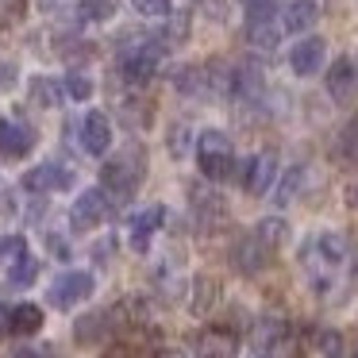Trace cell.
<instances>
[{
	"label": "cell",
	"mask_w": 358,
	"mask_h": 358,
	"mask_svg": "<svg viewBox=\"0 0 358 358\" xmlns=\"http://www.w3.org/2000/svg\"><path fill=\"white\" fill-rule=\"evenodd\" d=\"M143 178H147V155H143L139 147H127V150H120V155H112L108 162H104L101 189L116 204H124V201H131V196L139 193Z\"/></svg>",
	"instance_id": "cell-1"
},
{
	"label": "cell",
	"mask_w": 358,
	"mask_h": 358,
	"mask_svg": "<svg viewBox=\"0 0 358 358\" xmlns=\"http://www.w3.org/2000/svg\"><path fill=\"white\" fill-rule=\"evenodd\" d=\"M196 170L204 173V181L235 178V150L224 131H212L208 127V131L196 135Z\"/></svg>",
	"instance_id": "cell-2"
},
{
	"label": "cell",
	"mask_w": 358,
	"mask_h": 358,
	"mask_svg": "<svg viewBox=\"0 0 358 358\" xmlns=\"http://www.w3.org/2000/svg\"><path fill=\"white\" fill-rule=\"evenodd\" d=\"M158 62H162V43L158 39H139V43L120 50V73H124V81L135 89H143L155 78Z\"/></svg>",
	"instance_id": "cell-3"
},
{
	"label": "cell",
	"mask_w": 358,
	"mask_h": 358,
	"mask_svg": "<svg viewBox=\"0 0 358 358\" xmlns=\"http://www.w3.org/2000/svg\"><path fill=\"white\" fill-rule=\"evenodd\" d=\"M93 293H96V278H93V273H89V270H66V273H58V278L50 281L47 301L55 304L58 312H70V308H78V304H85Z\"/></svg>",
	"instance_id": "cell-4"
},
{
	"label": "cell",
	"mask_w": 358,
	"mask_h": 358,
	"mask_svg": "<svg viewBox=\"0 0 358 358\" xmlns=\"http://www.w3.org/2000/svg\"><path fill=\"white\" fill-rule=\"evenodd\" d=\"M39 143V131L24 116H0V162H24Z\"/></svg>",
	"instance_id": "cell-5"
},
{
	"label": "cell",
	"mask_w": 358,
	"mask_h": 358,
	"mask_svg": "<svg viewBox=\"0 0 358 358\" xmlns=\"http://www.w3.org/2000/svg\"><path fill=\"white\" fill-rule=\"evenodd\" d=\"M104 220H108V193L104 189H85L70 208V227L85 235V231H96Z\"/></svg>",
	"instance_id": "cell-6"
},
{
	"label": "cell",
	"mask_w": 358,
	"mask_h": 358,
	"mask_svg": "<svg viewBox=\"0 0 358 358\" xmlns=\"http://www.w3.org/2000/svg\"><path fill=\"white\" fill-rule=\"evenodd\" d=\"M162 224H166V204H147V208H139L127 220V243H131L135 255H147L150 239H155V231Z\"/></svg>",
	"instance_id": "cell-7"
},
{
	"label": "cell",
	"mask_w": 358,
	"mask_h": 358,
	"mask_svg": "<svg viewBox=\"0 0 358 358\" xmlns=\"http://www.w3.org/2000/svg\"><path fill=\"white\" fill-rule=\"evenodd\" d=\"M273 185H278V155H273V150H262V155H255L247 162V170H243V189H247L250 196H266Z\"/></svg>",
	"instance_id": "cell-8"
},
{
	"label": "cell",
	"mask_w": 358,
	"mask_h": 358,
	"mask_svg": "<svg viewBox=\"0 0 358 358\" xmlns=\"http://www.w3.org/2000/svg\"><path fill=\"white\" fill-rule=\"evenodd\" d=\"M73 185V170H66L62 162H43L35 170L24 173V189L27 193H62Z\"/></svg>",
	"instance_id": "cell-9"
},
{
	"label": "cell",
	"mask_w": 358,
	"mask_h": 358,
	"mask_svg": "<svg viewBox=\"0 0 358 358\" xmlns=\"http://www.w3.org/2000/svg\"><path fill=\"white\" fill-rule=\"evenodd\" d=\"M270 255H273V250L266 247V243L258 239L255 231H250V235H243V239L231 247V266H235L239 273H247V278H250V273H262V270H266Z\"/></svg>",
	"instance_id": "cell-10"
},
{
	"label": "cell",
	"mask_w": 358,
	"mask_h": 358,
	"mask_svg": "<svg viewBox=\"0 0 358 358\" xmlns=\"http://www.w3.org/2000/svg\"><path fill=\"white\" fill-rule=\"evenodd\" d=\"M324 58H327V43L320 39V35H308V39H301L289 50V70H293L296 78H312V73H320Z\"/></svg>",
	"instance_id": "cell-11"
},
{
	"label": "cell",
	"mask_w": 358,
	"mask_h": 358,
	"mask_svg": "<svg viewBox=\"0 0 358 358\" xmlns=\"http://www.w3.org/2000/svg\"><path fill=\"white\" fill-rule=\"evenodd\" d=\"M81 147H85V155H93V158L108 155L112 120L104 116V112H85V120H81Z\"/></svg>",
	"instance_id": "cell-12"
},
{
	"label": "cell",
	"mask_w": 358,
	"mask_h": 358,
	"mask_svg": "<svg viewBox=\"0 0 358 358\" xmlns=\"http://www.w3.org/2000/svg\"><path fill=\"white\" fill-rule=\"evenodd\" d=\"M355 89H358V62L355 58H335V62L327 66V93H331L335 101H347Z\"/></svg>",
	"instance_id": "cell-13"
},
{
	"label": "cell",
	"mask_w": 358,
	"mask_h": 358,
	"mask_svg": "<svg viewBox=\"0 0 358 358\" xmlns=\"http://www.w3.org/2000/svg\"><path fill=\"white\" fill-rule=\"evenodd\" d=\"M247 39H250V47H258V50H273L281 39V20H273V12L247 16Z\"/></svg>",
	"instance_id": "cell-14"
},
{
	"label": "cell",
	"mask_w": 358,
	"mask_h": 358,
	"mask_svg": "<svg viewBox=\"0 0 358 358\" xmlns=\"http://www.w3.org/2000/svg\"><path fill=\"white\" fill-rule=\"evenodd\" d=\"M43 308L39 304H31V301H20V304H12V312H8V331L12 335H20V339H27V335H39L43 331Z\"/></svg>",
	"instance_id": "cell-15"
},
{
	"label": "cell",
	"mask_w": 358,
	"mask_h": 358,
	"mask_svg": "<svg viewBox=\"0 0 358 358\" xmlns=\"http://www.w3.org/2000/svg\"><path fill=\"white\" fill-rule=\"evenodd\" d=\"M320 16V4L316 0H289L281 8V31H308Z\"/></svg>",
	"instance_id": "cell-16"
},
{
	"label": "cell",
	"mask_w": 358,
	"mask_h": 358,
	"mask_svg": "<svg viewBox=\"0 0 358 358\" xmlns=\"http://www.w3.org/2000/svg\"><path fill=\"white\" fill-rule=\"evenodd\" d=\"M193 212H196L204 231H216L227 220V204H224V196H216V193H193Z\"/></svg>",
	"instance_id": "cell-17"
},
{
	"label": "cell",
	"mask_w": 358,
	"mask_h": 358,
	"mask_svg": "<svg viewBox=\"0 0 358 358\" xmlns=\"http://www.w3.org/2000/svg\"><path fill=\"white\" fill-rule=\"evenodd\" d=\"M108 331H112V312H89V316H81L78 324H73V339L85 343V347L101 343Z\"/></svg>",
	"instance_id": "cell-18"
},
{
	"label": "cell",
	"mask_w": 358,
	"mask_h": 358,
	"mask_svg": "<svg viewBox=\"0 0 358 358\" xmlns=\"http://www.w3.org/2000/svg\"><path fill=\"white\" fill-rule=\"evenodd\" d=\"M27 85H31V89H27V96H31L35 104H43V108H55V104L66 96L62 81H58V78H47V73H39V78H31Z\"/></svg>",
	"instance_id": "cell-19"
},
{
	"label": "cell",
	"mask_w": 358,
	"mask_h": 358,
	"mask_svg": "<svg viewBox=\"0 0 358 358\" xmlns=\"http://www.w3.org/2000/svg\"><path fill=\"white\" fill-rule=\"evenodd\" d=\"M262 89H266V81H262V73H258L255 66H239V70L231 73V93L243 96V101L262 96Z\"/></svg>",
	"instance_id": "cell-20"
},
{
	"label": "cell",
	"mask_w": 358,
	"mask_h": 358,
	"mask_svg": "<svg viewBox=\"0 0 358 358\" xmlns=\"http://www.w3.org/2000/svg\"><path fill=\"white\" fill-rule=\"evenodd\" d=\"M196 358H235V343L224 331H208L196 339Z\"/></svg>",
	"instance_id": "cell-21"
},
{
	"label": "cell",
	"mask_w": 358,
	"mask_h": 358,
	"mask_svg": "<svg viewBox=\"0 0 358 358\" xmlns=\"http://www.w3.org/2000/svg\"><path fill=\"white\" fill-rule=\"evenodd\" d=\"M255 235L270 250H278V247H285V243H289V224L281 216H266V220H258V224H255Z\"/></svg>",
	"instance_id": "cell-22"
},
{
	"label": "cell",
	"mask_w": 358,
	"mask_h": 358,
	"mask_svg": "<svg viewBox=\"0 0 358 358\" xmlns=\"http://www.w3.org/2000/svg\"><path fill=\"white\" fill-rule=\"evenodd\" d=\"M220 301V285L212 278H196L193 281V301H189V308L196 312V316H204V312H212Z\"/></svg>",
	"instance_id": "cell-23"
},
{
	"label": "cell",
	"mask_w": 358,
	"mask_h": 358,
	"mask_svg": "<svg viewBox=\"0 0 358 358\" xmlns=\"http://www.w3.org/2000/svg\"><path fill=\"white\" fill-rule=\"evenodd\" d=\"M39 278V262L31 255H20L16 262H8V285L12 289H31Z\"/></svg>",
	"instance_id": "cell-24"
},
{
	"label": "cell",
	"mask_w": 358,
	"mask_h": 358,
	"mask_svg": "<svg viewBox=\"0 0 358 358\" xmlns=\"http://www.w3.org/2000/svg\"><path fill=\"white\" fill-rule=\"evenodd\" d=\"M116 16V4L112 0H81L78 8H73V20L78 24H104V20Z\"/></svg>",
	"instance_id": "cell-25"
},
{
	"label": "cell",
	"mask_w": 358,
	"mask_h": 358,
	"mask_svg": "<svg viewBox=\"0 0 358 358\" xmlns=\"http://www.w3.org/2000/svg\"><path fill=\"white\" fill-rule=\"evenodd\" d=\"M62 85H66V96H70V101H89V96H93V78L81 73V70H73Z\"/></svg>",
	"instance_id": "cell-26"
},
{
	"label": "cell",
	"mask_w": 358,
	"mask_h": 358,
	"mask_svg": "<svg viewBox=\"0 0 358 358\" xmlns=\"http://www.w3.org/2000/svg\"><path fill=\"white\" fill-rule=\"evenodd\" d=\"M27 12V0H0V31H8L24 20Z\"/></svg>",
	"instance_id": "cell-27"
},
{
	"label": "cell",
	"mask_w": 358,
	"mask_h": 358,
	"mask_svg": "<svg viewBox=\"0 0 358 358\" xmlns=\"http://www.w3.org/2000/svg\"><path fill=\"white\" fill-rule=\"evenodd\" d=\"M131 8L147 20H162L173 12V0H131Z\"/></svg>",
	"instance_id": "cell-28"
},
{
	"label": "cell",
	"mask_w": 358,
	"mask_h": 358,
	"mask_svg": "<svg viewBox=\"0 0 358 358\" xmlns=\"http://www.w3.org/2000/svg\"><path fill=\"white\" fill-rule=\"evenodd\" d=\"M316 350L324 358H343V335L331 331V327H327V331H320L316 335Z\"/></svg>",
	"instance_id": "cell-29"
},
{
	"label": "cell",
	"mask_w": 358,
	"mask_h": 358,
	"mask_svg": "<svg viewBox=\"0 0 358 358\" xmlns=\"http://www.w3.org/2000/svg\"><path fill=\"white\" fill-rule=\"evenodd\" d=\"M20 255H27V239H24V235H8V239H0V262H4V266L16 262Z\"/></svg>",
	"instance_id": "cell-30"
},
{
	"label": "cell",
	"mask_w": 358,
	"mask_h": 358,
	"mask_svg": "<svg viewBox=\"0 0 358 358\" xmlns=\"http://www.w3.org/2000/svg\"><path fill=\"white\" fill-rule=\"evenodd\" d=\"M339 150H343L347 158H358V120H350V124H347V131H343Z\"/></svg>",
	"instance_id": "cell-31"
},
{
	"label": "cell",
	"mask_w": 358,
	"mask_h": 358,
	"mask_svg": "<svg viewBox=\"0 0 358 358\" xmlns=\"http://www.w3.org/2000/svg\"><path fill=\"white\" fill-rule=\"evenodd\" d=\"M301 181H304V170H293V173L285 178V189L278 193V201H281V204H289V201H293V196H296V189H301Z\"/></svg>",
	"instance_id": "cell-32"
},
{
	"label": "cell",
	"mask_w": 358,
	"mask_h": 358,
	"mask_svg": "<svg viewBox=\"0 0 358 358\" xmlns=\"http://www.w3.org/2000/svg\"><path fill=\"white\" fill-rule=\"evenodd\" d=\"M239 4L247 8V16H258V12H273L278 0H239Z\"/></svg>",
	"instance_id": "cell-33"
},
{
	"label": "cell",
	"mask_w": 358,
	"mask_h": 358,
	"mask_svg": "<svg viewBox=\"0 0 358 358\" xmlns=\"http://www.w3.org/2000/svg\"><path fill=\"white\" fill-rule=\"evenodd\" d=\"M47 247H50V255H55V258H62V262L70 258V247H66V239H62V235H47Z\"/></svg>",
	"instance_id": "cell-34"
},
{
	"label": "cell",
	"mask_w": 358,
	"mask_h": 358,
	"mask_svg": "<svg viewBox=\"0 0 358 358\" xmlns=\"http://www.w3.org/2000/svg\"><path fill=\"white\" fill-rule=\"evenodd\" d=\"M12 358H50V355H47V350H35V347H20Z\"/></svg>",
	"instance_id": "cell-35"
},
{
	"label": "cell",
	"mask_w": 358,
	"mask_h": 358,
	"mask_svg": "<svg viewBox=\"0 0 358 358\" xmlns=\"http://www.w3.org/2000/svg\"><path fill=\"white\" fill-rule=\"evenodd\" d=\"M108 358H139L135 350H127V347H116V350H108Z\"/></svg>",
	"instance_id": "cell-36"
},
{
	"label": "cell",
	"mask_w": 358,
	"mask_h": 358,
	"mask_svg": "<svg viewBox=\"0 0 358 358\" xmlns=\"http://www.w3.org/2000/svg\"><path fill=\"white\" fill-rule=\"evenodd\" d=\"M162 358H189V355H181V350H166Z\"/></svg>",
	"instance_id": "cell-37"
},
{
	"label": "cell",
	"mask_w": 358,
	"mask_h": 358,
	"mask_svg": "<svg viewBox=\"0 0 358 358\" xmlns=\"http://www.w3.org/2000/svg\"><path fill=\"white\" fill-rule=\"evenodd\" d=\"M0 327H8V312L0 308Z\"/></svg>",
	"instance_id": "cell-38"
},
{
	"label": "cell",
	"mask_w": 358,
	"mask_h": 358,
	"mask_svg": "<svg viewBox=\"0 0 358 358\" xmlns=\"http://www.w3.org/2000/svg\"><path fill=\"white\" fill-rule=\"evenodd\" d=\"M255 358H262V355H255Z\"/></svg>",
	"instance_id": "cell-39"
}]
</instances>
